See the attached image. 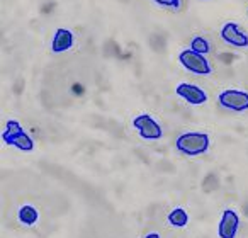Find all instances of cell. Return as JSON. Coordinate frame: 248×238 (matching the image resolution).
<instances>
[{
	"mask_svg": "<svg viewBox=\"0 0 248 238\" xmlns=\"http://www.w3.org/2000/svg\"><path fill=\"white\" fill-rule=\"evenodd\" d=\"M167 221L172 224L173 228H184L189 223V213L184 207H173L169 214H167Z\"/></svg>",
	"mask_w": 248,
	"mask_h": 238,
	"instance_id": "obj_11",
	"label": "cell"
},
{
	"mask_svg": "<svg viewBox=\"0 0 248 238\" xmlns=\"http://www.w3.org/2000/svg\"><path fill=\"white\" fill-rule=\"evenodd\" d=\"M75 45V36L70 29L66 28H58L55 29V34H53L51 39V51L60 55V53H65L68 49L73 48Z\"/></svg>",
	"mask_w": 248,
	"mask_h": 238,
	"instance_id": "obj_9",
	"label": "cell"
},
{
	"mask_svg": "<svg viewBox=\"0 0 248 238\" xmlns=\"http://www.w3.org/2000/svg\"><path fill=\"white\" fill-rule=\"evenodd\" d=\"M2 140H4L7 145H12L16 148L22 150V152H32L34 150V140L24 131L22 125L19 121H11L5 123V129L2 133Z\"/></svg>",
	"mask_w": 248,
	"mask_h": 238,
	"instance_id": "obj_3",
	"label": "cell"
},
{
	"mask_svg": "<svg viewBox=\"0 0 248 238\" xmlns=\"http://www.w3.org/2000/svg\"><path fill=\"white\" fill-rule=\"evenodd\" d=\"M247 12H248V7H247Z\"/></svg>",
	"mask_w": 248,
	"mask_h": 238,
	"instance_id": "obj_15",
	"label": "cell"
},
{
	"mask_svg": "<svg viewBox=\"0 0 248 238\" xmlns=\"http://www.w3.org/2000/svg\"><path fill=\"white\" fill-rule=\"evenodd\" d=\"M175 94L184 99L187 104L190 106H202V104L207 102V94L202 87L196 85V83L190 82H180L177 83L175 87Z\"/></svg>",
	"mask_w": 248,
	"mask_h": 238,
	"instance_id": "obj_7",
	"label": "cell"
},
{
	"mask_svg": "<svg viewBox=\"0 0 248 238\" xmlns=\"http://www.w3.org/2000/svg\"><path fill=\"white\" fill-rule=\"evenodd\" d=\"M189 48H192L194 51H197V53H202V55H209V53L213 51V43H211V39L207 38V36L196 34L190 39Z\"/></svg>",
	"mask_w": 248,
	"mask_h": 238,
	"instance_id": "obj_12",
	"label": "cell"
},
{
	"mask_svg": "<svg viewBox=\"0 0 248 238\" xmlns=\"http://www.w3.org/2000/svg\"><path fill=\"white\" fill-rule=\"evenodd\" d=\"M156 5L165 7L169 11H180L182 9V0H153Z\"/></svg>",
	"mask_w": 248,
	"mask_h": 238,
	"instance_id": "obj_13",
	"label": "cell"
},
{
	"mask_svg": "<svg viewBox=\"0 0 248 238\" xmlns=\"http://www.w3.org/2000/svg\"><path fill=\"white\" fill-rule=\"evenodd\" d=\"M211 146V136L204 131H186L177 136L175 148L186 157H199L207 153Z\"/></svg>",
	"mask_w": 248,
	"mask_h": 238,
	"instance_id": "obj_1",
	"label": "cell"
},
{
	"mask_svg": "<svg viewBox=\"0 0 248 238\" xmlns=\"http://www.w3.org/2000/svg\"><path fill=\"white\" fill-rule=\"evenodd\" d=\"M217 104L228 112H245L248 111V90L223 89L217 94Z\"/></svg>",
	"mask_w": 248,
	"mask_h": 238,
	"instance_id": "obj_4",
	"label": "cell"
},
{
	"mask_svg": "<svg viewBox=\"0 0 248 238\" xmlns=\"http://www.w3.org/2000/svg\"><path fill=\"white\" fill-rule=\"evenodd\" d=\"M240 230V216L234 209L228 207L221 214L219 224H217V235L219 238H236Z\"/></svg>",
	"mask_w": 248,
	"mask_h": 238,
	"instance_id": "obj_8",
	"label": "cell"
},
{
	"mask_svg": "<svg viewBox=\"0 0 248 238\" xmlns=\"http://www.w3.org/2000/svg\"><path fill=\"white\" fill-rule=\"evenodd\" d=\"M219 38L224 45L231 46V48L238 49H247L248 48V32L241 28L240 24L230 21L224 22L219 29Z\"/></svg>",
	"mask_w": 248,
	"mask_h": 238,
	"instance_id": "obj_6",
	"label": "cell"
},
{
	"mask_svg": "<svg viewBox=\"0 0 248 238\" xmlns=\"http://www.w3.org/2000/svg\"><path fill=\"white\" fill-rule=\"evenodd\" d=\"M177 58H179V63L182 65V68L186 72L192 73V75L209 77L213 73V65L207 60V56L202 55V53L194 51L192 48H184Z\"/></svg>",
	"mask_w": 248,
	"mask_h": 238,
	"instance_id": "obj_2",
	"label": "cell"
},
{
	"mask_svg": "<svg viewBox=\"0 0 248 238\" xmlns=\"http://www.w3.org/2000/svg\"><path fill=\"white\" fill-rule=\"evenodd\" d=\"M133 128L136 129L140 138L145 140V142H158L163 136V128L160 126V123L156 121L155 117L146 112L135 116V119H133Z\"/></svg>",
	"mask_w": 248,
	"mask_h": 238,
	"instance_id": "obj_5",
	"label": "cell"
},
{
	"mask_svg": "<svg viewBox=\"0 0 248 238\" xmlns=\"http://www.w3.org/2000/svg\"><path fill=\"white\" fill-rule=\"evenodd\" d=\"M17 220L24 226H34L39 221V211L34 206H31V204H24V206L19 207Z\"/></svg>",
	"mask_w": 248,
	"mask_h": 238,
	"instance_id": "obj_10",
	"label": "cell"
},
{
	"mask_svg": "<svg viewBox=\"0 0 248 238\" xmlns=\"http://www.w3.org/2000/svg\"><path fill=\"white\" fill-rule=\"evenodd\" d=\"M145 238H162V237H160L158 231H150V233L145 235Z\"/></svg>",
	"mask_w": 248,
	"mask_h": 238,
	"instance_id": "obj_14",
	"label": "cell"
}]
</instances>
